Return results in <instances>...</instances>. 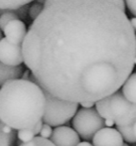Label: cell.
Returning a JSON list of instances; mask_svg holds the SVG:
<instances>
[{
	"mask_svg": "<svg viewBox=\"0 0 136 146\" xmlns=\"http://www.w3.org/2000/svg\"><path fill=\"white\" fill-rule=\"evenodd\" d=\"M32 79L59 98L96 102L134 69L136 32L124 0H45L22 43Z\"/></svg>",
	"mask_w": 136,
	"mask_h": 146,
	"instance_id": "1",
	"label": "cell"
},
{
	"mask_svg": "<svg viewBox=\"0 0 136 146\" xmlns=\"http://www.w3.org/2000/svg\"><path fill=\"white\" fill-rule=\"evenodd\" d=\"M43 88L31 80L8 81L0 88V119L19 130L42 120L45 110Z\"/></svg>",
	"mask_w": 136,
	"mask_h": 146,
	"instance_id": "2",
	"label": "cell"
},
{
	"mask_svg": "<svg viewBox=\"0 0 136 146\" xmlns=\"http://www.w3.org/2000/svg\"><path fill=\"white\" fill-rule=\"evenodd\" d=\"M44 94L46 104L42 121L51 126L57 127L66 124L73 118L79 108L78 102L62 100L46 90H44Z\"/></svg>",
	"mask_w": 136,
	"mask_h": 146,
	"instance_id": "3",
	"label": "cell"
},
{
	"mask_svg": "<svg viewBox=\"0 0 136 146\" xmlns=\"http://www.w3.org/2000/svg\"><path fill=\"white\" fill-rule=\"evenodd\" d=\"M105 126V121L96 108H82L77 110L73 117V127L80 137L84 139H92L94 135L100 128Z\"/></svg>",
	"mask_w": 136,
	"mask_h": 146,
	"instance_id": "4",
	"label": "cell"
},
{
	"mask_svg": "<svg viewBox=\"0 0 136 146\" xmlns=\"http://www.w3.org/2000/svg\"><path fill=\"white\" fill-rule=\"evenodd\" d=\"M0 62L9 66H19L24 62L22 45L10 43L6 38L0 39Z\"/></svg>",
	"mask_w": 136,
	"mask_h": 146,
	"instance_id": "5",
	"label": "cell"
},
{
	"mask_svg": "<svg viewBox=\"0 0 136 146\" xmlns=\"http://www.w3.org/2000/svg\"><path fill=\"white\" fill-rule=\"evenodd\" d=\"M50 140L55 146H77L80 142V136L74 128L60 125L52 131Z\"/></svg>",
	"mask_w": 136,
	"mask_h": 146,
	"instance_id": "6",
	"label": "cell"
},
{
	"mask_svg": "<svg viewBox=\"0 0 136 146\" xmlns=\"http://www.w3.org/2000/svg\"><path fill=\"white\" fill-rule=\"evenodd\" d=\"M123 142L119 131L110 126L100 128L92 137L94 146H122Z\"/></svg>",
	"mask_w": 136,
	"mask_h": 146,
	"instance_id": "7",
	"label": "cell"
},
{
	"mask_svg": "<svg viewBox=\"0 0 136 146\" xmlns=\"http://www.w3.org/2000/svg\"><path fill=\"white\" fill-rule=\"evenodd\" d=\"M3 33L5 35V38L10 43L15 45H22L27 33V29L25 23L22 20L14 19L6 24L3 29Z\"/></svg>",
	"mask_w": 136,
	"mask_h": 146,
	"instance_id": "8",
	"label": "cell"
},
{
	"mask_svg": "<svg viewBox=\"0 0 136 146\" xmlns=\"http://www.w3.org/2000/svg\"><path fill=\"white\" fill-rule=\"evenodd\" d=\"M23 75V68L19 66H9L0 62V87L6 82L11 80L20 79Z\"/></svg>",
	"mask_w": 136,
	"mask_h": 146,
	"instance_id": "9",
	"label": "cell"
},
{
	"mask_svg": "<svg viewBox=\"0 0 136 146\" xmlns=\"http://www.w3.org/2000/svg\"><path fill=\"white\" fill-rule=\"evenodd\" d=\"M94 106H96V110L98 111V113L104 119L105 125L112 126L114 124V121H113L110 111H109V96L96 102H94Z\"/></svg>",
	"mask_w": 136,
	"mask_h": 146,
	"instance_id": "10",
	"label": "cell"
},
{
	"mask_svg": "<svg viewBox=\"0 0 136 146\" xmlns=\"http://www.w3.org/2000/svg\"><path fill=\"white\" fill-rule=\"evenodd\" d=\"M15 139V129L11 128L0 119V146H14Z\"/></svg>",
	"mask_w": 136,
	"mask_h": 146,
	"instance_id": "11",
	"label": "cell"
},
{
	"mask_svg": "<svg viewBox=\"0 0 136 146\" xmlns=\"http://www.w3.org/2000/svg\"><path fill=\"white\" fill-rule=\"evenodd\" d=\"M122 94L130 102L136 104V73L130 74L122 85Z\"/></svg>",
	"mask_w": 136,
	"mask_h": 146,
	"instance_id": "12",
	"label": "cell"
},
{
	"mask_svg": "<svg viewBox=\"0 0 136 146\" xmlns=\"http://www.w3.org/2000/svg\"><path fill=\"white\" fill-rule=\"evenodd\" d=\"M43 125V121L40 120L39 122H37L35 125L31 127H27V128H22V129H19L17 130V136H18V139L22 142H27V141L31 140L33 139L35 136L39 134L41 130V127Z\"/></svg>",
	"mask_w": 136,
	"mask_h": 146,
	"instance_id": "13",
	"label": "cell"
},
{
	"mask_svg": "<svg viewBox=\"0 0 136 146\" xmlns=\"http://www.w3.org/2000/svg\"><path fill=\"white\" fill-rule=\"evenodd\" d=\"M34 0H0V9H15Z\"/></svg>",
	"mask_w": 136,
	"mask_h": 146,
	"instance_id": "14",
	"label": "cell"
},
{
	"mask_svg": "<svg viewBox=\"0 0 136 146\" xmlns=\"http://www.w3.org/2000/svg\"><path fill=\"white\" fill-rule=\"evenodd\" d=\"M19 146H55V145L49 138H44V137H41V136H35L33 139L27 141V142H23Z\"/></svg>",
	"mask_w": 136,
	"mask_h": 146,
	"instance_id": "15",
	"label": "cell"
},
{
	"mask_svg": "<svg viewBox=\"0 0 136 146\" xmlns=\"http://www.w3.org/2000/svg\"><path fill=\"white\" fill-rule=\"evenodd\" d=\"M42 9H43V4L39 3V2H36V3H34L33 5H31L28 9V13L31 19L34 20L35 18L41 13Z\"/></svg>",
	"mask_w": 136,
	"mask_h": 146,
	"instance_id": "16",
	"label": "cell"
},
{
	"mask_svg": "<svg viewBox=\"0 0 136 146\" xmlns=\"http://www.w3.org/2000/svg\"><path fill=\"white\" fill-rule=\"evenodd\" d=\"M52 131L53 129L51 125L47 124V123H43L39 134H40L41 137H44V138H50L51 134H52Z\"/></svg>",
	"mask_w": 136,
	"mask_h": 146,
	"instance_id": "17",
	"label": "cell"
},
{
	"mask_svg": "<svg viewBox=\"0 0 136 146\" xmlns=\"http://www.w3.org/2000/svg\"><path fill=\"white\" fill-rule=\"evenodd\" d=\"M124 3L129 12L136 17V0H124Z\"/></svg>",
	"mask_w": 136,
	"mask_h": 146,
	"instance_id": "18",
	"label": "cell"
},
{
	"mask_svg": "<svg viewBox=\"0 0 136 146\" xmlns=\"http://www.w3.org/2000/svg\"><path fill=\"white\" fill-rule=\"evenodd\" d=\"M80 104L82 106V108H92V106H94V102H81Z\"/></svg>",
	"mask_w": 136,
	"mask_h": 146,
	"instance_id": "19",
	"label": "cell"
},
{
	"mask_svg": "<svg viewBox=\"0 0 136 146\" xmlns=\"http://www.w3.org/2000/svg\"><path fill=\"white\" fill-rule=\"evenodd\" d=\"M129 21H130V24H131V26H132L133 30L136 32V17H133V18H131V19H129Z\"/></svg>",
	"mask_w": 136,
	"mask_h": 146,
	"instance_id": "20",
	"label": "cell"
},
{
	"mask_svg": "<svg viewBox=\"0 0 136 146\" xmlns=\"http://www.w3.org/2000/svg\"><path fill=\"white\" fill-rule=\"evenodd\" d=\"M77 146H94L92 144H90L88 141H82V142H79L77 144Z\"/></svg>",
	"mask_w": 136,
	"mask_h": 146,
	"instance_id": "21",
	"label": "cell"
},
{
	"mask_svg": "<svg viewBox=\"0 0 136 146\" xmlns=\"http://www.w3.org/2000/svg\"><path fill=\"white\" fill-rule=\"evenodd\" d=\"M132 132H133V134H134V136L136 138V121L133 123V125H132Z\"/></svg>",
	"mask_w": 136,
	"mask_h": 146,
	"instance_id": "22",
	"label": "cell"
},
{
	"mask_svg": "<svg viewBox=\"0 0 136 146\" xmlns=\"http://www.w3.org/2000/svg\"><path fill=\"white\" fill-rule=\"evenodd\" d=\"M37 2H39V3H41V4H44L45 0H37Z\"/></svg>",
	"mask_w": 136,
	"mask_h": 146,
	"instance_id": "23",
	"label": "cell"
},
{
	"mask_svg": "<svg viewBox=\"0 0 136 146\" xmlns=\"http://www.w3.org/2000/svg\"><path fill=\"white\" fill-rule=\"evenodd\" d=\"M2 38V33H1V30H0V39Z\"/></svg>",
	"mask_w": 136,
	"mask_h": 146,
	"instance_id": "24",
	"label": "cell"
},
{
	"mask_svg": "<svg viewBox=\"0 0 136 146\" xmlns=\"http://www.w3.org/2000/svg\"><path fill=\"white\" fill-rule=\"evenodd\" d=\"M122 146H128V145H127V143H124V142H123V145Z\"/></svg>",
	"mask_w": 136,
	"mask_h": 146,
	"instance_id": "25",
	"label": "cell"
},
{
	"mask_svg": "<svg viewBox=\"0 0 136 146\" xmlns=\"http://www.w3.org/2000/svg\"><path fill=\"white\" fill-rule=\"evenodd\" d=\"M134 64L136 65V57H135V60H134Z\"/></svg>",
	"mask_w": 136,
	"mask_h": 146,
	"instance_id": "26",
	"label": "cell"
}]
</instances>
